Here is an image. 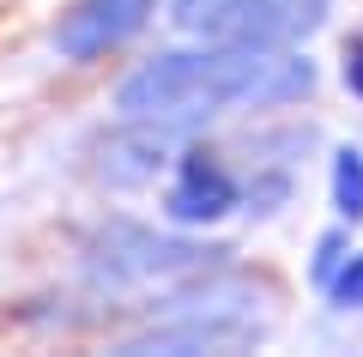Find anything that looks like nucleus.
Wrapping results in <instances>:
<instances>
[{"instance_id": "39448f33", "label": "nucleus", "mask_w": 363, "mask_h": 357, "mask_svg": "<svg viewBox=\"0 0 363 357\" xmlns=\"http://www.w3.org/2000/svg\"><path fill=\"white\" fill-rule=\"evenodd\" d=\"M230 206H236V182H230V170H224L218 158L212 152L182 158L176 188L164 194V212L176 218V224H212V218H224Z\"/></svg>"}, {"instance_id": "f03ea898", "label": "nucleus", "mask_w": 363, "mask_h": 357, "mask_svg": "<svg viewBox=\"0 0 363 357\" xmlns=\"http://www.w3.org/2000/svg\"><path fill=\"white\" fill-rule=\"evenodd\" d=\"M224 248L188 243V236H157L140 224H109L97 243H91V279L109 285V291H176L188 279H206L218 273Z\"/></svg>"}, {"instance_id": "0eeeda50", "label": "nucleus", "mask_w": 363, "mask_h": 357, "mask_svg": "<svg viewBox=\"0 0 363 357\" xmlns=\"http://www.w3.org/2000/svg\"><path fill=\"white\" fill-rule=\"evenodd\" d=\"M333 206H339V218H351V224L363 218V152L357 145L333 152Z\"/></svg>"}, {"instance_id": "423d86ee", "label": "nucleus", "mask_w": 363, "mask_h": 357, "mask_svg": "<svg viewBox=\"0 0 363 357\" xmlns=\"http://www.w3.org/2000/svg\"><path fill=\"white\" fill-rule=\"evenodd\" d=\"M169 133H176L169 121H133L128 133H116V140L104 145V164H97V170H104L109 182H152L157 170L169 164V158H164L169 152Z\"/></svg>"}, {"instance_id": "9d476101", "label": "nucleus", "mask_w": 363, "mask_h": 357, "mask_svg": "<svg viewBox=\"0 0 363 357\" xmlns=\"http://www.w3.org/2000/svg\"><path fill=\"white\" fill-rule=\"evenodd\" d=\"M345 85L363 97V37H351V43H345Z\"/></svg>"}, {"instance_id": "1a4fd4ad", "label": "nucleus", "mask_w": 363, "mask_h": 357, "mask_svg": "<svg viewBox=\"0 0 363 357\" xmlns=\"http://www.w3.org/2000/svg\"><path fill=\"white\" fill-rule=\"evenodd\" d=\"M345 267V243H339V236H321V248H315V279H333V273Z\"/></svg>"}, {"instance_id": "7ed1b4c3", "label": "nucleus", "mask_w": 363, "mask_h": 357, "mask_svg": "<svg viewBox=\"0 0 363 357\" xmlns=\"http://www.w3.org/2000/svg\"><path fill=\"white\" fill-rule=\"evenodd\" d=\"M333 0H176V25L194 31L212 43H267V49H285V43L309 37L327 25Z\"/></svg>"}, {"instance_id": "20e7f679", "label": "nucleus", "mask_w": 363, "mask_h": 357, "mask_svg": "<svg viewBox=\"0 0 363 357\" xmlns=\"http://www.w3.org/2000/svg\"><path fill=\"white\" fill-rule=\"evenodd\" d=\"M152 13H157V0H79L55 25V49L67 61H97V55L121 49L128 37H140L152 25Z\"/></svg>"}, {"instance_id": "6e6552de", "label": "nucleus", "mask_w": 363, "mask_h": 357, "mask_svg": "<svg viewBox=\"0 0 363 357\" xmlns=\"http://www.w3.org/2000/svg\"><path fill=\"white\" fill-rule=\"evenodd\" d=\"M327 291H333V303H339V309H363V255H357V260H345V267L327 279Z\"/></svg>"}, {"instance_id": "f257e3e1", "label": "nucleus", "mask_w": 363, "mask_h": 357, "mask_svg": "<svg viewBox=\"0 0 363 357\" xmlns=\"http://www.w3.org/2000/svg\"><path fill=\"white\" fill-rule=\"evenodd\" d=\"M315 91V67L291 49L267 43H212L206 49H169L133 67L116 91V109L128 121H206L230 109H279Z\"/></svg>"}]
</instances>
